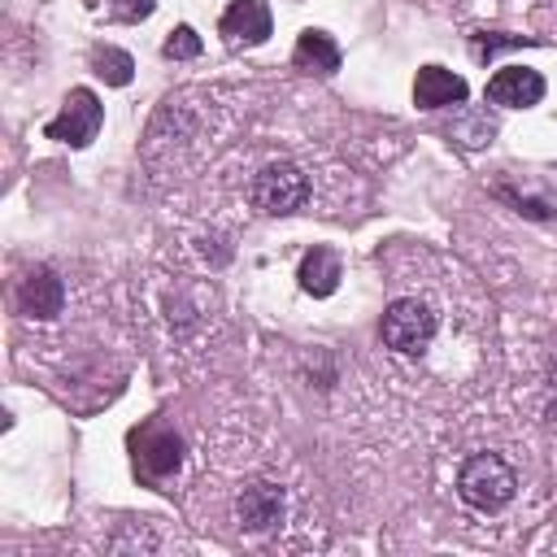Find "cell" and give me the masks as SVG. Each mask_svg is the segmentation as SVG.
Segmentation results:
<instances>
[{
	"label": "cell",
	"mask_w": 557,
	"mask_h": 557,
	"mask_svg": "<svg viewBox=\"0 0 557 557\" xmlns=\"http://www.w3.org/2000/svg\"><path fill=\"white\" fill-rule=\"evenodd\" d=\"M513 492H518V474L500 453H474L457 470V496L479 513L505 509L513 500Z\"/></svg>",
	"instance_id": "obj_1"
},
{
	"label": "cell",
	"mask_w": 557,
	"mask_h": 557,
	"mask_svg": "<svg viewBox=\"0 0 557 557\" xmlns=\"http://www.w3.org/2000/svg\"><path fill=\"white\" fill-rule=\"evenodd\" d=\"M435 331H440V318H435V309H431L426 300H418V296L392 300L387 313H383V322H379L383 344H387L392 352H400V357H422V352L431 348Z\"/></svg>",
	"instance_id": "obj_2"
},
{
	"label": "cell",
	"mask_w": 557,
	"mask_h": 557,
	"mask_svg": "<svg viewBox=\"0 0 557 557\" xmlns=\"http://www.w3.org/2000/svg\"><path fill=\"white\" fill-rule=\"evenodd\" d=\"M248 196H252V205H257L261 213H270V218H278V213H296V209L309 200V178H305L300 165H292V161H274V165H265V170L252 178Z\"/></svg>",
	"instance_id": "obj_3"
},
{
	"label": "cell",
	"mask_w": 557,
	"mask_h": 557,
	"mask_svg": "<svg viewBox=\"0 0 557 557\" xmlns=\"http://www.w3.org/2000/svg\"><path fill=\"white\" fill-rule=\"evenodd\" d=\"M100 122H104V104L96 100V91H87V87H74V91L65 96L61 113H57V117L44 126V135H48V139H57V144L83 148V144H91V139H96Z\"/></svg>",
	"instance_id": "obj_4"
},
{
	"label": "cell",
	"mask_w": 557,
	"mask_h": 557,
	"mask_svg": "<svg viewBox=\"0 0 557 557\" xmlns=\"http://www.w3.org/2000/svg\"><path fill=\"white\" fill-rule=\"evenodd\" d=\"M178 461H183V440H178L174 431H165V426H144V431H135V474H139L144 483L170 479V474L178 470Z\"/></svg>",
	"instance_id": "obj_5"
},
{
	"label": "cell",
	"mask_w": 557,
	"mask_h": 557,
	"mask_svg": "<svg viewBox=\"0 0 557 557\" xmlns=\"http://www.w3.org/2000/svg\"><path fill=\"white\" fill-rule=\"evenodd\" d=\"M487 100L500 109H531L544 100V74L531 65H500L487 78Z\"/></svg>",
	"instance_id": "obj_6"
},
{
	"label": "cell",
	"mask_w": 557,
	"mask_h": 557,
	"mask_svg": "<svg viewBox=\"0 0 557 557\" xmlns=\"http://www.w3.org/2000/svg\"><path fill=\"white\" fill-rule=\"evenodd\" d=\"M283 509H287L283 487H278V483H265V479L248 483V487L239 492V500H235V513H239V522H244L248 531H270V527H278V522H283Z\"/></svg>",
	"instance_id": "obj_7"
},
{
	"label": "cell",
	"mask_w": 557,
	"mask_h": 557,
	"mask_svg": "<svg viewBox=\"0 0 557 557\" xmlns=\"http://www.w3.org/2000/svg\"><path fill=\"white\" fill-rule=\"evenodd\" d=\"M218 30L226 35V44H248V48L265 44L270 39V4L265 0H235L222 13Z\"/></svg>",
	"instance_id": "obj_8"
},
{
	"label": "cell",
	"mask_w": 557,
	"mask_h": 557,
	"mask_svg": "<svg viewBox=\"0 0 557 557\" xmlns=\"http://www.w3.org/2000/svg\"><path fill=\"white\" fill-rule=\"evenodd\" d=\"M466 100V78L444 65H422L413 78V104L418 109H448Z\"/></svg>",
	"instance_id": "obj_9"
},
{
	"label": "cell",
	"mask_w": 557,
	"mask_h": 557,
	"mask_svg": "<svg viewBox=\"0 0 557 557\" xmlns=\"http://www.w3.org/2000/svg\"><path fill=\"white\" fill-rule=\"evenodd\" d=\"M17 305H22V313H30V318H52V313H61V305H65V287H61V278H57L48 265H35V270L22 278V287H17Z\"/></svg>",
	"instance_id": "obj_10"
},
{
	"label": "cell",
	"mask_w": 557,
	"mask_h": 557,
	"mask_svg": "<svg viewBox=\"0 0 557 557\" xmlns=\"http://www.w3.org/2000/svg\"><path fill=\"white\" fill-rule=\"evenodd\" d=\"M292 61L305 74H335L339 70V48H335V39L326 30H313L309 26V30H300V39L292 48Z\"/></svg>",
	"instance_id": "obj_11"
},
{
	"label": "cell",
	"mask_w": 557,
	"mask_h": 557,
	"mask_svg": "<svg viewBox=\"0 0 557 557\" xmlns=\"http://www.w3.org/2000/svg\"><path fill=\"white\" fill-rule=\"evenodd\" d=\"M296 278H300V287H305L309 296H331V292L339 287V257L318 244V248H309V252L300 257Z\"/></svg>",
	"instance_id": "obj_12"
},
{
	"label": "cell",
	"mask_w": 557,
	"mask_h": 557,
	"mask_svg": "<svg viewBox=\"0 0 557 557\" xmlns=\"http://www.w3.org/2000/svg\"><path fill=\"white\" fill-rule=\"evenodd\" d=\"M91 65H96V74H100L104 83H113V87H126V83H131V70H135V61H131L122 48H113V44L96 48V52H91Z\"/></svg>",
	"instance_id": "obj_13"
},
{
	"label": "cell",
	"mask_w": 557,
	"mask_h": 557,
	"mask_svg": "<svg viewBox=\"0 0 557 557\" xmlns=\"http://www.w3.org/2000/svg\"><path fill=\"white\" fill-rule=\"evenodd\" d=\"M161 52H165L170 61H191V57H200V35H196L191 26H174L170 39L161 44Z\"/></svg>",
	"instance_id": "obj_14"
},
{
	"label": "cell",
	"mask_w": 557,
	"mask_h": 557,
	"mask_svg": "<svg viewBox=\"0 0 557 557\" xmlns=\"http://www.w3.org/2000/svg\"><path fill=\"white\" fill-rule=\"evenodd\" d=\"M157 9V0H117L113 4V17L117 22H139V17H148Z\"/></svg>",
	"instance_id": "obj_15"
},
{
	"label": "cell",
	"mask_w": 557,
	"mask_h": 557,
	"mask_svg": "<svg viewBox=\"0 0 557 557\" xmlns=\"http://www.w3.org/2000/svg\"><path fill=\"white\" fill-rule=\"evenodd\" d=\"M548 431H553V435H557V400H553V405H548Z\"/></svg>",
	"instance_id": "obj_16"
},
{
	"label": "cell",
	"mask_w": 557,
	"mask_h": 557,
	"mask_svg": "<svg viewBox=\"0 0 557 557\" xmlns=\"http://www.w3.org/2000/svg\"><path fill=\"white\" fill-rule=\"evenodd\" d=\"M553 387H557V357H553Z\"/></svg>",
	"instance_id": "obj_17"
}]
</instances>
